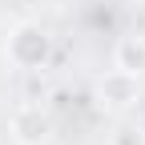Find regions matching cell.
<instances>
[{
	"label": "cell",
	"mask_w": 145,
	"mask_h": 145,
	"mask_svg": "<svg viewBox=\"0 0 145 145\" xmlns=\"http://www.w3.org/2000/svg\"><path fill=\"white\" fill-rule=\"evenodd\" d=\"M4 57H8L12 69H24V72L44 69L48 57H52V40H48V32H44L40 24H16L12 36H8Z\"/></svg>",
	"instance_id": "1"
},
{
	"label": "cell",
	"mask_w": 145,
	"mask_h": 145,
	"mask_svg": "<svg viewBox=\"0 0 145 145\" xmlns=\"http://www.w3.org/2000/svg\"><path fill=\"white\" fill-rule=\"evenodd\" d=\"M109 145H145V133L137 129V125H121V129L109 137Z\"/></svg>",
	"instance_id": "5"
},
{
	"label": "cell",
	"mask_w": 145,
	"mask_h": 145,
	"mask_svg": "<svg viewBox=\"0 0 145 145\" xmlns=\"http://www.w3.org/2000/svg\"><path fill=\"white\" fill-rule=\"evenodd\" d=\"M113 65L125 72H145V36H121L117 48H113Z\"/></svg>",
	"instance_id": "4"
},
{
	"label": "cell",
	"mask_w": 145,
	"mask_h": 145,
	"mask_svg": "<svg viewBox=\"0 0 145 145\" xmlns=\"http://www.w3.org/2000/svg\"><path fill=\"white\" fill-rule=\"evenodd\" d=\"M8 129L16 137V145H44L52 137V117L44 113L40 105H20L8 121Z\"/></svg>",
	"instance_id": "3"
},
{
	"label": "cell",
	"mask_w": 145,
	"mask_h": 145,
	"mask_svg": "<svg viewBox=\"0 0 145 145\" xmlns=\"http://www.w3.org/2000/svg\"><path fill=\"white\" fill-rule=\"evenodd\" d=\"M97 101L109 105V109H129V105H137V101H141V77L113 65V69L97 81Z\"/></svg>",
	"instance_id": "2"
}]
</instances>
